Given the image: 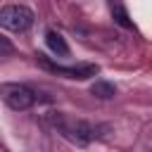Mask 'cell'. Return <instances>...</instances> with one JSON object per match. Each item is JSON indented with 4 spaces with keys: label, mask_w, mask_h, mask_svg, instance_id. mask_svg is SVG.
Returning <instances> with one entry per match:
<instances>
[{
    "label": "cell",
    "mask_w": 152,
    "mask_h": 152,
    "mask_svg": "<svg viewBox=\"0 0 152 152\" xmlns=\"http://www.w3.org/2000/svg\"><path fill=\"white\" fill-rule=\"evenodd\" d=\"M48 124L59 133L64 135L69 142L74 145H88L93 140H97L102 135V131L107 126H100V124H90V121H83V119H69L66 114L62 112H50L48 114Z\"/></svg>",
    "instance_id": "cell-1"
},
{
    "label": "cell",
    "mask_w": 152,
    "mask_h": 152,
    "mask_svg": "<svg viewBox=\"0 0 152 152\" xmlns=\"http://www.w3.org/2000/svg\"><path fill=\"white\" fill-rule=\"evenodd\" d=\"M36 64H38L40 69L50 71V74H57V76H64V78H76V81H86V78L95 76V74L100 71L97 64H71V66H64V64L50 59V57L43 55V52L36 55Z\"/></svg>",
    "instance_id": "cell-2"
},
{
    "label": "cell",
    "mask_w": 152,
    "mask_h": 152,
    "mask_svg": "<svg viewBox=\"0 0 152 152\" xmlns=\"http://www.w3.org/2000/svg\"><path fill=\"white\" fill-rule=\"evenodd\" d=\"M33 21H36V14L26 5H5L0 10V24H2L5 31L24 33L33 26Z\"/></svg>",
    "instance_id": "cell-3"
},
{
    "label": "cell",
    "mask_w": 152,
    "mask_h": 152,
    "mask_svg": "<svg viewBox=\"0 0 152 152\" xmlns=\"http://www.w3.org/2000/svg\"><path fill=\"white\" fill-rule=\"evenodd\" d=\"M0 93H2V102L10 107V109H14V112H26V109H31L33 104H36V93L28 88V86H24V83H2V88H0Z\"/></svg>",
    "instance_id": "cell-4"
},
{
    "label": "cell",
    "mask_w": 152,
    "mask_h": 152,
    "mask_svg": "<svg viewBox=\"0 0 152 152\" xmlns=\"http://www.w3.org/2000/svg\"><path fill=\"white\" fill-rule=\"evenodd\" d=\"M45 43H48V48L57 55V57H66L69 55V45H66V40H64V36L62 33H57V31H45Z\"/></svg>",
    "instance_id": "cell-5"
},
{
    "label": "cell",
    "mask_w": 152,
    "mask_h": 152,
    "mask_svg": "<svg viewBox=\"0 0 152 152\" xmlns=\"http://www.w3.org/2000/svg\"><path fill=\"white\" fill-rule=\"evenodd\" d=\"M90 93H93V97H97V100H112V97L116 95V86L100 78V81H95V83L90 86Z\"/></svg>",
    "instance_id": "cell-6"
},
{
    "label": "cell",
    "mask_w": 152,
    "mask_h": 152,
    "mask_svg": "<svg viewBox=\"0 0 152 152\" xmlns=\"http://www.w3.org/2000/svg\"><path fill=\"white\" fill-rule=\"evenodd\" d=\"M112 17H114V21H116L119 26H124V28H133V21L128 19V12L124 10L121 2H112Z\"/></svg>",
    "instance_id": "cell-7"
}]
</instances>
